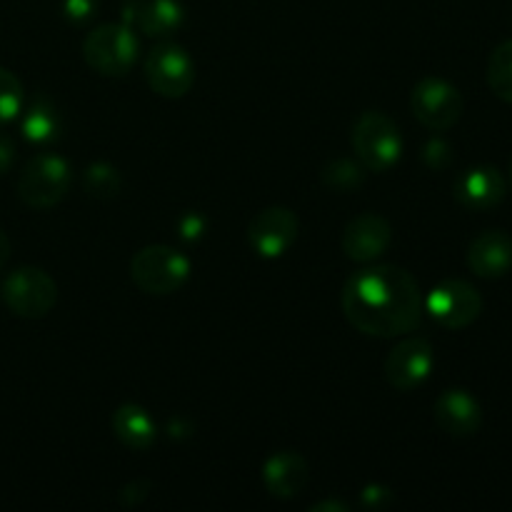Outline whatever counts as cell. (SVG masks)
<instances>
[{"instance_id":"6da1fadb","label":"cell","mask_w":512,"mask_h":512,"mask_svg":"<svg viewBox=\"0 0 512 512\" xmlns=\"http://www.w3.org/2000/svg\"><path fill=\"white\" fill-rule=\"evenodd\" d=\"M340 303L348 323L373 338L413 333L425 313L418 280L398 265H375L350 275Z\"/></svg>"},{"instance_id":"7a4b0ae2","label":"cell","mask_w":512,"mask_h":512,"mask_svg":"<svg viewBox=\"0 0 512 512\" xmlns=\"http://www.w3.org/2000/svg\"><path fill=\"white\" fill-rule=\"evenodd\" d=\"M355 158L360 160L365 170L373 173H388L395 168L403 155V135L393 118L378 110H365L355 120L353 133H350Z\"/></svg>"},{"instance_id":"3957f363","label":"cell","mask_w":512,"mask_h":512,"mask_svg":"<svg viewBox=\"0 0 512 512\" xmlns=\"http://www.w3.org/2000/svg\"><path fill=\"white\" fill-rule=\"evenodd\" d=\"M190 258L173 245H145L130 260V278L143 293H178L190 278Z\"/></svg>"},{"instance_id":"277c9868","label":"cell","mask_w":512,"mask_h":512,"mask_svg":"<svg viewBox=\"0 0 512 512\" xmlns=\"http://www.w3.org/2000/svg\"><path fill=\"white\" fill-rule=\"evenodd\" d=\"M138 38L128 23H103L83 40V58L95 73L120 78L138 60Z\"/></svg>"},{"instance_id":"5b68a950","label":"cell","mask_w":512,"mask_h":512,"mask_svg":"<svg viewBox=\"0 0 512 512\" xmlns=\"http://www.w3.org/2000/svg\"><path fill=\"white\" fill-rule=\"evenodd\" d=\"M70 180V165L60 155L40 153L18 175V198L28 208L50 210L68 195Z\"/></svg>"},{"instance_id":"8992f818","label":"cell","mask_w":512,"mask_h":512,"mask_svg":"<svg viewBox=\"0 0 512 512\" xmlns=\"http://www.w3.org/2000/svg\"><path fill=\"white\" fill-rule=\"evenodd\" d=\"M0 295H3L10 313L28 320L45 318L58 305L55 280L43 268H33V265L13 270L0 285Z\"/></svg>"},{"instance_id":"52a82bcc","label":"cell","mask_w":512,"mask_h":512,"mask_svg":"<svg viewBox=\"0 0 512 512\" xmlns=\"http://www.w3.org/2000/svg\"><path fill=\"white\" fill-rule=\"evenodd\" d=\"M410 108L420 125L433 133H445L463 118L465 100L453 83L438 78V75H425L415 83Z\"/></svg>"},{"instance_id":"ba28073f","label":"cell","mask_w":512,"mask_h":512,"mask_svg":"<svg viewBox=\"0 0 512 512\" xmlns=\"http://www.w3.org/2000/svg\"><path fill=\"white\" fill-rule=\"evenodd\" d=\"M150 90L160 98H183L195 83V63L188 50L178 43H160L148 53L143 65Z\"/></svg>"},{"instance_id":"9c48e42d","label":"cell","mask_w":512,"mask_h":512,"mask_svg":"<svg viewBox=\"0 0 512 512\" xmlns=\"http://www.w3.org/2000/svg\"><path fill=\"white\" fill-rule=\"evenodd\" d=\"M425 313L443 328L463 330L483 313V295L465 280H443L425 298Z\"/></svg>"},{"instance_id":"30bf717a","label":"cell","mask_w":512,"mask_h":512,"mask_svg":"<svg viewBox=\"0 0 512 512\" xmlns=\"http://www.w3.org/2000/svg\"><path fill=\"white\" fill-rule=\"evenodd\" d=\"M298 215L283 205L265 208L250 220L248 225V243L260 258L275 260L283 258L298 240Z\"/></svg>"},{"instance_id":"8fae6325","label":"cell","mask_w":512,"mask_h":512,"mask_svg":"<svg viewBox=\"0 0 512 512\" xmlns=\"http://www.w3.org/2000/svg\"><path fill=\"white\" fill-rule=\"evenodd\" d=\"M435 368V350L425 338H405L385 358V380L400 393L420 388Z\"/></svg>"},{"instance_id":"7c38bea8","label":"cell","mask_w":512,"mask_h":512,"mask_svg":"<svg viewBox=\"0 0 512 512\" xmlns=\"http://www.w3.org/2000/svg\"><path fill=\"white\" fill-rule=\"evenodd\" d=\"M393 243V225L378 213H363L348 223L343 230V253L355 263H373Z\"/></svg>"},{"instance_id":"4fadbf2b","label":"cell","mask_w":512,"mask_h":512,"mask_svg":"<svg viewBox=\"0 0 512 512\" xmlns=\"http://www.w3.org/2000/svg\"><path fill=\"white\" fill-rule=\"evenodd\" d=\"M435 423L450 438H473L483 423L480 400L465 388L443 390L435 400Z\"/></svg>"},{"instance_id":"5bb4252c","label":"cell","mask_w":512,"mask_h":512,"mask_svg":"<svg viewBox=\"0 0 512 512\" xmlns=\"http://www.w3.org/2000/svg\"><path fill=\"white\" fill-rule=\"evenodd\" d=\"M453 195L465 210H490L503 203L505 178L493 165H475L458 175L453 185Z\"/></svg>"},{"instance_id":"9a60e30c","label":"cell","mask_w":512,"mask_h":512,"mask_svg":"<svg viewBox=\"0 0 512 512\" xmlns=\"http://www.w3.org/2000/svg\"><path fill=\"white\" fill-rule=\"evenodd\" d=\"M185 10L178 0H133L125 5L123 23L148 38L165 40L183 25Z\"/></svg>"},{"instance_id":"2e32d148","label":"cell","mask_w":512,"mask_h":512,"mask_svg":"<svg viewBox=\"0 0 512 512\" xmlns=\"http://www.w3.org/2000/svg\"><path fill=\"white\" fill-rule=\"evenodd\" d=\"M468 268L478 278H505L512 268V238L505 230H483L468 248Z\"/></svg>"},{"instance_id":"e0dca14e","label":"cell","mask_w":512,"mask_h":512,"mask_svg":"<svg viewBox=\"0 0 512 512\" xmlns=\"http://www.w3.org/2000/svg\"><path fill=\"white\" fill-rule=\"evenodd\" d=\"M308 478V463L303 455L293 453V450H280V453L270 455L263 465L265 490L278 500H290L303 493Z\"/></svg>"},{"instance_id":"ac0fdd59","label":"cell","mask_w":512,"mask_h":512,"mask_svg":"<svg viewBox=\"0 0 512 512\" xmlns=\"http://www.w3.org/2000/svg\"><path fill=\"white\" fill-rule=\"evenodd\" d=\"M110 428H113L115 438L125 445L128 450H148L158 438V425L150 418L145 408L135 403L120 405L110 418Z\"/></svg>"},{"instance_id":"d6986e66","label":"cell","mask_w":512,"mask_h":512,"mask_svg":"<svg viewBox=\"0 0 512 512\" xmlns=\"http://www.w3.org/2000/svg\"><path fill=\"white\" fill-rule=\"evenodd\" d=\"M485 78H488L490 90L512 105V40H505L490 53Z\"/></svg>"},{"instance_id":"ffe728a7","label":"cell","mask_w":512,"mask_h":512,"mask_svg":"<svg viewBox=\"0 0 512 512\" xmlns=\"http://www.w3.org/2000/svg\"><path fill=\"white\" fill-rule=\"evenodd\" d=\"M20 128H23V135L30 143H50V140L58 138V115H55V108L38 100V103H33L25 110Z\"/></svg>"},{"instance_id":"44dd1931","label":"cell","mask_w":512,"mask_h":512,"mask_svg":"<svg viewBox=\"0 0 512 512\" xmlns=\"http://www.w3.org/2000/svg\"><path fill=\"white\" fill-rule=\"evenodd\" d=\"M83 188L90 198L110 200L120 193V188H123V180H120V173L113 168V165L93 163L85 168Z\"/></svg>"},{"instance_id":"7402d4cb","label":"cell","mask_w":512,"mask_h":512,"mask_svg":"<svg viewBox=\"0 0 512 512\" xmlns=\"http://www.w3.org/2000/svg\"><path fill=\"white\" fill-rule=\"evenodd\" d=\"M20 113H23V83L8 68H0V125L10 123Z\"/></svg>"},{"instance_id":"603a6c76","label":"cell","mask_w":512,"mask_h":512,"mask_svg":"<svg viewBox=\"0 0 512 512\" xmlns=\"http://www.w3.org/2000/svg\"><path fill=\"white\" fill-rule=\"evenodd\" d=\"M323 180L333 190L358 188L363 183V168L355 165L353 160H335V163H330V168H325Z\"/></svg>"},{"instance_id":"cb8c5ba5","label":"cell","mask_w":512,"mask_h":512,"mask_svg":"<svg viewBox=\"0 0 512 512\" xmlns=\"http://www.w3.org/2000/svg\"><path fill=\"white\" fill-rule=\"evenodd\" d=\"M100 0H63V13L70 23H85L95 15Z\"/></svg>"},{"instance_id":"d4e9b609","label":"cell","mask_w":512,"mask_h":512,"mask_svg":"<svg viewBox=\"0 0 512 512\" xmlns=\"http://www.w3.org/2000/svg\"><path fill=\"white\" fill-rule=\"evenodd\" d=\"M13 158H15L13 143H10L5 135H0V175H3L10 165H13Z\"/></svg>"},{"instance_id":"484cf974","label":"cell","mask_w":512,"mask_h":512,"mask_svg":"<svg viewBox=\"0 0 512 512\" xmlns=\"http://www.w3.org/2000/svg\"><path fill=\"white\" fill-rule=\"evenodd\" d=\"M8 258H10V238L5 235V230L0 228V268L8 263Z\"/></svg>"},{"instance_id":"4316f807","label":"cell","mask_w":512,"mask_h":512,"mask_svg":"<svg viewBox=\"0 0 512 512\" xmlns=\"http://www.w3.org/2000/svg\"><path fill=\"white\" fill-rule=\"evenodd\" d=\"M510 183H512V163H510Z\"/></svg>"}]
</instances>
